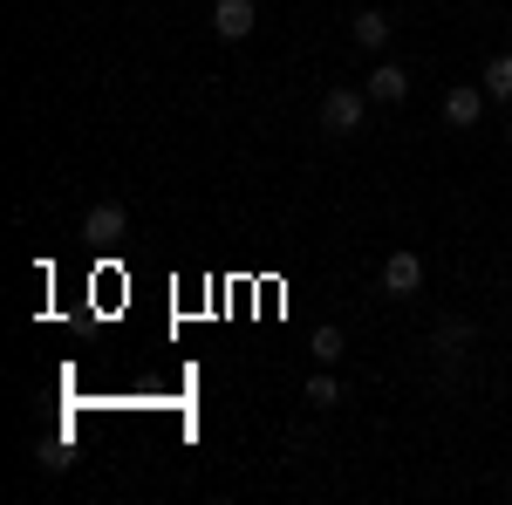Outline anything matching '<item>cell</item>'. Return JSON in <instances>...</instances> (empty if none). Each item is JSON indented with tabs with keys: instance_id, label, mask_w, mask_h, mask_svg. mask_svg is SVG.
<instances>
[{
	"instance_id": "obj_1",
	"label": "cell",
	"mask_w": 512,
	"mask_h": 505,
	"mask_svg": "<svg viewBox=\"0 0 512 505\" xmlns=\"http://www.w3.org/2000/svg\"><path fill=\"white\" fill-rule=\"evenodd\" d=\"M362 110H369V96L328 89V96H321V130H328V137H349V130H362Z\"/></svg>"
},
{
	"instance_id": "obj_2",
	"label": "cell",
	"mask_w": 512,
	"mask_h": 505,
	"mask_svg": "<svg viewBox=\"0 0 512 505\" xmlns=\"http://www.w3.org/2000/svg\"><path fill=\"white\" fill-rule=\"evenodd\" d=\"M417 287H424V260H417V253H390V260H383V294L403 301V294H417Z\"/></svg>"
},
{
	"instance_id": "obj_3",
	"label": "cell",
	"mask_w": 512,
	"mask_h": 505,
	"mask_svg": "<svg viewBox=\"0 0 512 505\" xmlns=\"http://www.w3.org/2000/svg\"><path fill=\"white\" fill-rule=\"evenodd\" d=\"M253 21H260L253 0H219V7H212V28H219L226 41H246V35H253Z\"/></svg>"
},
{
	"instance_id": "obj_4",
	"label": "cell",
	"mask_w": 512,
	"mask_h": 505,
	"mask_svg": "<svg viewBox=\"0 0 512 505\" xmlns=\"http://www.w3.org/2000/svg\"><path fill=\"white\" fill-rule=\"evenodd\" d=\"M410 96V69L403 62H376L369 69V103H403Z\"/></svg>"
},
{
	"instance_id": "obj_5",
	"label": "cell",
	"mask_w": 512,
	"mask_h": 505,
	"mask_svg": "<svg viewBox=\"0 0 512 505\" xmlns=\"http://www.w3.org/2000/svg\"><path fill=\"white\" fill-rule=\"evenodd\" d=\"M123 226H130V219H123V205H110V198L82 212V233L96 239V246H110V239H123Z\"/></svg>"
},
{
	"instance_id": "obj_6",
	"label": "cell",
	"mask_w": 512,
	"mask_h": 505,
	"mask_svg": "<svg viewBox=\"0 0 512 505\" xmlns=\"http://www.w3.org/2000/svg\"><path fill=\"white\" fill-rule=\"evenodd\" d=\"M478 110H485V89H451V96H444V123H451V130H472Z\"/></svg>"
},
{
	"instance_id": "obj_7",
	"label": "cell",
	"mask_w": 512,
	"mask_h": 505,
	"mask_svg": "<svg viewBox=\"0 0 512 505\" xmlns=\"http://www.w3.org/2000/svg\"><path fill=\"white\" fill-rule=\"evenodd\" d=\"M485 96H499V103H512V48L485 62Z\"/></svg>"
},
{
	"instance_id": "obj_8",
	"label": "cell",
	"mask_w": 512,
	"mask_h": 505,
	"mask_svg": "<svg viewBox=\"0 0 512 505\" xmlns=\"http://www.w3.org/2000/svg\"><path fill=\"white\" fill-rule=\"evenodd\" d=\"M349 35H355V48H383V41H390V21H383V14H355Z\"/></svg>"
},
{
	"instance_id": "obj_9",
	"label": "cell",
	"mask_w": 512,
	"mask_h": 505,
	"mask_svg": "<svg viewBox=\"0 0 512 505\" xmlns=\"http://www.w3.org/2000/svg\"><path fill=\"white\" fill-rule=\"evenodd\" d=\"M308 403H315V410H328V403H342V389H335V376H328V362H321L315 376H308Z\"/></svg>"
},
{
	"instance_id": "obj_10",
	"label": "cell",
	"mask_w": 512,
	"mask_h": 505,
	"mask_svg": "<svg viewBox=\"0 0 512 505\" xmlns=\"http://www.w3.org/2000/svg\"><path fill=\"white\" fill-rule=\"evenodd\" d=\"M342 355V328H315V362H335Z\"/></svg>"
},
{
	"instance_id": "obj_11",
	"label": "cell",
	"mask_w": 512,
	"mask_h": 505,
	"mask_svg": "<svg viewBox=\"0 0 512 505\" xmlns=\"http://www.w3.org/2000/svg\"><path fill=\"white\" fill-rule=\"evenodd\" d=\"M506 144H512V123H506Z\"/></svg>"
}]
</instances>
